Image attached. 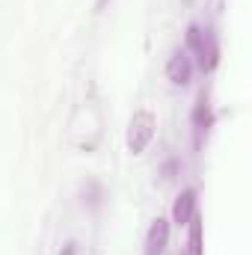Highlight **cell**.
Listing matches in <instances>:
<instances>
[{
	"instance_id": "obj_1",
	"label": "cell",
	"mask_w": 252,
	"mask_h": 255,
	"mask_svg": "<svg viewBox=\"0 0 252 255\" xmlns=\"http://www.w3.org/2000/svg\"><path fill=\"white\" fill-rule=\"evenodd\" d=\"M154 113L151 110H136L133 116H130V122H127V136H125V145L130 154H142L148 145H151V139H154Z\"/></svg>"
},
{
	"instance_id": "obj_2",
	"label": "cell",
	"mask_w": 252,
	"mask_h": 255,
	"mask_svg": "<svg viewBox=\"0 0 252 255\" xmlns=\"http://www.w3.org/2000/svg\"><path fill=\"white\" fill-rule=\"evenodd\" d=\"M187 51L196 54V63H199L202 71H211L217 65V57H220L211 30H202L199 24H190L187 27Z\"/></svg>"
},
{
	"instance_id": "obj_3",
	"label": "cell",
	"mask_w": 252,
	"mask_h": 255,
	"mask_svg": "<svg viewBox=\"0 0 252 255\" xmlns=\"http://www.w3.org/2000/svg\"><path fill=\"white\" fill-rule=\"evenodd\" d=\"M166 77H169V83H175V86H187L190 83V77H193V60H190L187 48H178V51L169 57V63H166Z\"/></svg>"
},
{
	"instance_id": "obj_4",
	"label": "cell",
	"mask_w": 252,
	"mask_h": 255,
	"mask_svg": "<svg viewBox=\"0 0 252 255\" xmlns=\"http://www.w3.org/2000/svg\"><path fill=\"white\" fill-rule=\"evenodd\" d=\"M166 244H169V220L157 217L145 235V255H160L166 250Z\"/></svg>"
},
{
	"instance_id": "obj_5",
	"label": "cell",
	"mask_w": 252,
	"mask_h": 255,
	"mask_svg": "<svg viewBox=\"0 0 252 255\" xmlns=\"http://www.w3.org/2000/svg\"><path fill=\"white\" fill-rule=\"evenodd\" d=\"M193 217H196V190H184L172 205V223L175 226H190Z\"/></svg>"
},
{
	"instance_id": "obj_6",
	"label": "cell",
	"mask_w": 252,
	"mask_h": 255,
	"mask_svg": "<svg viewBox=\"0 0 252 255\" xmlns=\"http://www.w3.org/2000/svg\"><path fill=\"white\" fill-rule=\"evenodd\" d=\"M211 110H208V101H205V95L199 98V104H196V110H193V125H196V145H202V133H208V128H211Z\"/></svg>"
},
{
	"instance_id": "obj_7",
	"label": "cell",
	"mask_w": 252,
	"mask_h": 255,
	"mask_svg": "<svg viewBox=\"0 0 252 255\" xmlns=\"http://www.w3.org/2000/svg\"><path fill=\"white\" fill-rule=\"evenodd\" d=\"M190 255H202V220H190Z\"/></svg>"
},
{
	"instance_id": "obj_8",
	"label": "cell",
	"mask_w": 252,
	"mask_h": 255,
	"mask_svg": "<svg viewBox=\"0 0 252 255\" xmlns=\"http://www.w3.org/2000/svg\"><path fill=\"white\" fill-rule=\"evenodd\" d=\"M104 6H107V0H98V3H95V9H104Z\"/></svg>"
}]
</instances>
